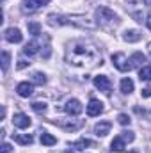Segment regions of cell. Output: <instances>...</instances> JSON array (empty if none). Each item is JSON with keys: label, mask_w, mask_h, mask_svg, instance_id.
I'll return each instance as SVG.
<instances>
[{"label": "cell", "mask_w": 151, "mask_h": 153, "mask_svg": "<svg viewBox=\"0 0 151 153\" xmlns=\"http://www.w3.org/2000/svg\"><path fill=\"white\" fill-rule=\"evenodd\" d=\"M142 2H144L146 5H150V7H151V0H142Z\"/></svg>", "instance_id": "33"}, {"label": "cell", "mask_w": 151, "mask_h": 153, "mask_svg": "<svg viewBox=\"0 0 151 153\" xmlns=\"http://www.w3.org/2000/svg\"><path fill=\"white\" fill-rule=\"evenodd\" d=\"M96 20L101 27H110V25H115V20L117 16L114 14V11H110L109 7H98L96 9Z\"/></svg>", "instance_id": "3"}, {"label": "cell", "mask_w": 151, "mask_h": 153, "mask_svg": "<svg viewBox=\"0 0 151 153\" xmlns=\"http://www.w3.org/2000/svg\"><path fill=\"white\" fill-rule=\"evenodd\" d=\"M30 62H27V61H23V59H20L18 61V70H23V68H27Z\"/></svg>", "instance_id": "30"}, {"label": "cell", "mask_w": 151, "mask_h": 153, "mask_svg": "<svg viewBox=\"0 0 151 153\" xmlns=\"http://www.w3.org/2000/svg\"><path fill=\"white\" fill-rule=\"evenodd\" d=\"M59 123V126H62L64 130H71V132H75L78 130L84 123L82 121H78V119H61V121H57Z\"/></svg>", "instance_id": "11"}, {"label": "cell", "mask_w": 151, "mask_h": 153, "mask_svg": "<svg viewBox=\"0 0 151 153\" xmlns=\"http://www.w3.org/2000/svg\"><path fill=\"white\" fill-rule=\"evenodd\" d=\"M50 0H23V9L25 11H36L41 5H46Z\"/></svg>", "instance_id": "12"}, {"label": "cell", "mask_w": 151, "mask_h": 153, "mask_svg": "<svg viewBox=\"0 0 151 153\" xmlns=\"http://www.w3.org/2000/svg\"><path fill=\"white\" fill-rule=\"evenodd\" d=\"M103 112V103L100 102V100H91L89 102V105H87V114L91 116V117H94V116H100Z\"/></svg>", "instance_id": "8"}, {"label": "cell", "mask_w": 151, "mask_h": 153, "mask_svg": "<svg viewBox=\"0 0 151 153\" xmlns=\"http://www.w3.org/2000/svg\"><path fill=\"white\" fill-rule=\"evenodd\" d=\"M68 153H73V152H68Z\"/></svg>", "instance_id": "35"}, {"label": "cell", "mask_w": 151, "mask_h": 153, "mask_svg": "<svg viewBox=\"0 0 151 153\" xmlns=\"http://www.w3.org/2000/svg\"><path fill=\"white\" fill-rule=\"evenodd\" d=\"M16 93H18L21 98H29V96L34 93V87H32V84H29V82H20V84L16 85Z\"/></svg>", "instance_id": "10"}, {"label": "cell", "mask_w": 151, "mask_h": 153, "mask_svg": "<svg viewBox=\"0 0 151 153\" xmlns=\"http://www.w3.org/2000/svg\"><path fill=\"white\" fill-rule=\"evenodd\" d=\"M133 91V82L130 78H123L121 80V93L123 94H130Z\"/></svg>", "instance_id": "19"}, {"label": "cell", "mask_w": 151, "mask_h": 153, "mask_svg": "<svg viewBox=\"0 0 151 153\" xmlns=\"http://www.w3.org/2000/svg\"><path fill=\"white\" fill-rule=\"evenodd\" d=\"M66 62L76 68H93L96 64H101V55L93 45L71 43L66 50Z\"/></svg>", "instance_id": "1"}, {"label": "cell", "mask_w": 151, "mask_h": 153, "mask_svg": "<svg viewBox=\"0 0 151 153\" xmlns=\"http://www.w3.org/2000/svg\"><path fill=\"white\" fill-rule=\"evenodd\" d=\"M112 62L114 66L119 70V71H123V73H126V71H130V70H133V64H132V61L124 55V53H114L112 55Z\"/></svg>", "instance_id": "4"}, {"label": "cell", "mask_w": 151, "mask_h": 153, "mask_svg": "<svg viewBox=\"0 0 151 153\" xmlns=\"http://www.w3.org/2000/svg\"><path fill=\"white\" fill-rule=\"evenodd\" d=\"M142 96H144V98H150V96H151V87L142 89Z\"/></svg>", "instance_id": "31"}, {"label": "cell", "mask_w": 151, "mask_h": 153, "mask_svg": "<svg viewBox=\"0 0 151 153\" xmlns=\"http://www.w3.org/2000/svg\"><path fill=\"white\" fill-rule=\"evenodd\" d=\"M13 125L16 128H29L30 126V117L23 112H18V114L13 116Z\"/></svg>", "instance_id": "7"}, {"label": "cell", "mask_w": 151, "mask_h": 153, "mask_svg": "<svg viewBox=\"0 0 151 153\" xmlns=\"http://www.w3.org/2000/svg\"><path fill=\"white\" fill-rule=\"evenodd\" d=\"M64 111H66V114H70V116H78L84 111V107H82V103H80L78 100L73 98V100H68V102H66Z\"/></svg>", "instance_id": "5"}, {"label": "cell", "mask_w": 151, "mask_h": 153, "mask_svg": "<svg viewBox=\"0 0 151 153\" xmlns=\"http://www.w3.org/2000/svg\"><path fill=\"white\" fill-rule=\"evenodd\" d=\"M32 111L38 112V114H44L46 112V103L44 102H34L32 103Z\"/></svg>", "instance_id": "23"}, {"label": "cell", "mask_w": 151, "mask_h": 153, "mask_svg": "<svg viewBox=\"0 0 151 153\" xmlns=\"http://www.w3.org/2000/svg\"><path fill=\"white\" fill-rule=\"evenodd\" d=\"M9 62H11V55H9L7 52H2V70H4V71H7Z\"/></svg>", "instance_id": "26"}, {"label": "cell", "mask_w": 151, "mask_h": 153, "mask_svg": "<svg viewBox=\"0 0 151 153\" xmlns=\"http://www.w3.org/2000/svg\"><path fill=\"white\" fill-rule=\"evenodd\" d=\"M146 25H148V29L151 30V14L148 16V18H146Z\"/></svg>", "instance_id": "32"}, {"label": "cell", "mask_w": 151, "mask_h": 153, "mask_svg": "<svg viewBox=\"0 0 151 153\" xmlns=\"http://www.w3.org/2000/svg\"><path fill=\"white\" fill-rule=\"evenodd\" d=\"M130 61H132V64H133V68H137V66H141L144 61H146V57L141 53V52H137V53H133L132 57H130Z\"/></svg>", "instance_id": "21"}, {"label": "cell", "mask_w": 151, "mask_h": 153, "mask_svg": "<svg viewBox=\"0 0 151 153\" xmlns=\"http://www.w3.org/2000/svg\"><path fill=\"white\" fill-rule=\"evenodd\" d=\"M117 121H119L121 125H124V126H126V125H130V121H132V119H130V116H128V114H119V116H117Z\"/></svg>", "instance_id": "28"}, {"label": "cell", "mask_w": 151, "mask_h": 153, "mask_svg": "<svg viewBox=\"0 0 151 153\" xmlns=\"http://www.w3.org/2000/svg\"><path fill=\"white\" fill-rule=\"evenodd\" d=\"M27 29H29V34H32V36H36V38L41 34V25H39L38 22H29V23H27Z\"/></svg>", "instance_id": "20"}, {"label": "cell", "mask_w": 151, "mask_h": 153, "mask_svg": "<svg viewBox=\"0 0 151 153\" xmlns=\"http://www.w3.org/2000/svg\"><path fill=\"white\" fill-rule=\"evenodd\" d=\"M87 146H93V141H89V139H80V141H76L75 144H73L75 150H84V148H87Z\"/></svg>", "instance_id": "24"}, {"label": "cell", "mask_w": 151, "mask_h": 153, "mask_svg": "<svg viewBox=\"0 0 151 153\" xmlns=\"http://www.w3.org/2000/svg\"><path fill=\"white\" fill-rule=\"evenodd\" d=\"M121 137L124 139V143H126V141L130 143V141H133V139H135V135H133V132H132V130H124V132H121Z\"/></svg>", "instance_id": "27"}, {"label": "cell", "mask_w": 151, "mask_h": 153, "mask_svg": "<svg viewBox=\"0 0 151 153\" xmlns=\"http://www.w3.org/2000/svg\"><path fill=\"white\" fill-rule=\"evenodd\" d=\"M110 123L109 121H101V123H98L96 126H94V134L98 135V137H105L109 132H110Z\"/></svg>", "instance_id": "13"}, {"label": "cell", "mask_w": 151, "mask_h": 153, "mask_svg": "<svg viewBox=\"0 0 151 153\" xmlns=\"http://www.w3.org/2000/svg\"><path fill=\"white\" fill-rule=\"evenodd\" d=\"M32 84L44 85V84H46V76L43 75V73H34V75H32Z\"/></svg>", "instance_id": "25"}, {"label": "cell", "mask_w": 151, "mask_h": 153, "mask_svg": "<svg viewBox=\"0 0 151 153\" xmlns=\"http://www.w3.org/2000/svg\"><path fill=\"white\" fill-rule=\"evenodd\" d=\"M4 38H5V41H9V43H20V41L23 39V36H21L20 29L11 27V29H7V30L4 32Z\"/></svg>", "instance_id": "9"}, {"label": "cell", "mask_w": 151, "mask_h": 153, "mask_svg": "<svg viewBox=\"0 0 151 153\" xmlns=\"http://www.w3.org/2000/svg\"><path fill=\"white\" fill-rule=\"evenodd\" d=\"M13 152V148H11V144H7V143H4L2 144V148H0V153H11Z\"/></svg>", "instance_id": "29"}, {"label": "cell", "mask_w": 151, "mask_h": 153, "mask_svg": "<svg viewBox=\"0 0 151 153\" xmlns=\"http://www.w3.org/2000/svg\"><path fill=\"white\" fill-rule=\"evenodd\" d=\"M41 144H44V146H53V144H57V139H55L52 134L43 132V134H41Z\"/></svg>", "instance_id": "16"}, {"label": "cell", "mask_w": 151, "mask_h": 153, "mask_svg": "<svg viewBox=\"0 0 151 153\" xmlns=\"http://www.w3.org/2000/svg\"><path fill=\"white\" fill-rule=\"evenodd\" d=\"M110 150L112 152H124V139L119 135V137H115L112 143H110Z\"/></svg>", "instance_id": "17"}, {"label": "cell", "mask_w": 151, "mask_h": 153, "mask_svg": "<svg viewBox=\"0 0 151 153\" xmlns=\"http://www.w3.org/2000/svg\"><path fill=\"white\" fill-rule=\"evenodd\" d=\"M48 23L50 25H73V27H78V29H89V30L96 27L94 22H91L85 16H78V14H73V16H55V14H50L48 16Z\"/></svg>", "instance_id": "2"}, {"label": "cell", "mask_w": 151, "mask_h": 153, "mask_svg": "<svg viewBox=\"0 0 151 153\" xmlns=\"http://www.w3.org/2000/svg\"><path fill=\"white\" fill-rule=\"evenodd\" d=\"M123 39L128 41V43H135V41L141 39V32H137V30H126L123 34Z\"/></svg>", "instance_id": "18"}, {"label": "cell", "mask_w": 151, "mask_h": 153, "mask_svg": "<svg viewBox=\"0 0 151 153\" xmlns=\"http://www.w3.org/2000/svg\"><path fill=\"white\" fill-rule=\"evenodd\" d=\"M13 139L18 143V144H23V146H29V144H32V135H29V134H13Z\"/></svg>", "instance_id": "15"}, {"label": "cell", "mask_w": 151, "mask_h": 153, "mask_svg": "<svg viewBox=\"0 0 151 153\" xmlns=\"http://www.w3.org/2000/svg\"><path fill=\"white\" fill-rule=\"evenodd\" d=\"M39 48H41V43H39V41H30V43H27V45H25L23 53H25V55H29V57H32V55H36V53L39 52Z\"/></svg>", "instance_id": "14"}, {"label": "cell", "mask_w": 151, "mask_h": 153, "mask_svg": "<svg viewBox=\"0 0 151 153\" xmlns=\"http://www.w3.org/2000/svg\"><path fill=\"white\" fill-rule=\"evenodd\" d=\"M148 52L151 53V43H148Z\"/></svg>", "instance_id": "34"}, {"label": "cell", "mask_w": 151, "mask_h": 153, "mask_svg": "<svg viewBox=\"0 0 151 153\" xmlns=\"http://www.w3.org/2000/svg\"><path fill=\"white\" fill-rule=\"evenodd\" d=\"M94 85L100 89V91H103L105 94H110V80H109V76L107 75H98L94 78Z\"/></svg>", "instance_id": "6"}, {"label": "cell", "mask_w": 151, "mask_h": 153, "mask_svg": "<svg viewBox=\"0 0 151 153\" xmlns=\"http://www.w3.org/2000/svg\"><path fill=\"white\" fill-rule=\"evenodd\" d=\"M139 78L141 80H151V66H142L139 70Z\"/></svg>", "instance_id": "22"}]
</instances>
